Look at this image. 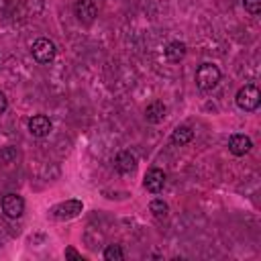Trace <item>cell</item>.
Here are the masks:
<instances>
[{
	"label": "cell",
	"instance_id": "6da1fadb",
	"mask_svg": "<svg viewBox=\"0 0 261 261\" xmlns=\"http://www.w3.org/2000/svg\"><path fill=\"white\" fill-rule=\"evenodd\" d=\"M220 82V69L218 65L214 63H202L198 69H196V86L204 92L216 88Z\"/></svg>",
	"mask_w": 261,
	"mask_h": 261
},
{
	"label": "cell",
	"instance_id": "7a4b0ae2",
	"mask_svg": "<svg viewBox=\"0 0 261 261\" xmlns=\"http://www.w3.org/2000/svg\"><path fill=\"white\" fill-rule=\"evenodd\" d=\"M31 53H33V57H35L37 63L47 65V63H51V61L55 59V55H57V47H55V43H53L51 39H47V37H39V39L31 45Z\"/></svg>",
	"mask_w": 261,
	"mask_h": 261
},
{
	"label": "cell",
	"instance_id": "3957f363",
	"mask_svg": "<svg viewBox=\"0 0 261 261\" xmlns=\"http://www.w3.org/2000/svg\"><path fill=\"white\" fill-rule=\"evenodd\" d=\"M234 100H237V106H239L241 110L251 112V110H257V108H259V104H261V94H259L257 86L247 84V86L239 88Z\"/></svg>",
	"mask_w": 261,
	"mask_h": 261
},
{
	"label": "cell",
	"instance_id": "277c9868",
	"mask_svg": "<svg viewBox=\"0 0 261 261\" xmlns=\"http://www.w3.org/2000/svg\"><path fill=\"white\" fill-rule=\"evenodd\" d=\"M82 208H84L82 200H75V198L73 200H65V202H59V204H55L51 208V216L55 220H69V218H75L82 212Z\"/></svg>",
	"mask_w": 261,
	"mask_h": 261
},
{
	"label": "cell",
	"instance_id": "5b68a950",
	"mask_svg": "<svg viewBox=\"0 0 261 261\" xmlns=\"http://www.w3.org/2000/svg\"><path fill=\"white\" fill-rule=\"evenodd\" d=\"M73 14L82 24H92L98 16V8L94 0H77L73 4Z\"/></svg>",
	"mask_w": 261,
	"mask_h": 261
},
{
	"label": "cell",
	"instance_id": "8992f818",
	"mask_svg": "<svg viewBox=\"0 0 261 261\" xmlns=\"http://www.w3.org/2000/svg\"><path fill=\"white\" fill-rule=\"evenodd\" d=\"M2 212L8 218H20L24 212V200L18 194H6L2 198Z\"/></svg>",
	"mask_w": 261,
	"mask_h": 261
},
{
	"label": "cell",
	"instance_id": "52a82bcc",
	"mask_svg": "<svg viewBox=\"0 0 261 261\" xmlns=\"http://www.w3.org/2000/svg\"><path fill=\"white\" fill-rule=\"evenodd\" d=\"M143 186H145L147 192L159 194V192L163 190V186H165V173H163L159 167L149 169V171L145 173V177H143Z\"/></svg>",
	"mask_w": 261,
	"mask_h": 261
},
{
	"label": "cell",
	"instance_id": "ba28073f",
	"mask_svg": "<svg viewBox=\"0 0 261 261\" xmlns=\"http://www.w3.org/2000/svg\"><path fill=\"white\" fill-rule=\"evenodd\" d=\"M51 128H53V124H51L49 116H45V114H35L29 118V133L33 137H39V139L47 137L51 133Z\"/></svg>",
	"mask_w": 261,
	"mask_h": 261
},
{
	"label": "cell",
	"instance_id": "9c48e42d",
	"mask_svg": "<svg viewBox=\"0 0 261 261\" xmlns=\"http://www.w3.org/2000/svg\"><path fill=\"white\" fill-rule=\"evenodd\" d=\"M114 167H116V171L118 173H133L135 169H137V157H135V153H130V151H120V153H116V157H114Z\"/></svg>",
	"mask_w": 261,
	"mask_h": 261
},
{
	"label": "cell",
	"instance_id": "30bf717a",
	"mask_svg": "<svg viewBox=\"0 0 261 261\" xmlns=\"http://www.w3.org/2000/svg\"><path fill=\"white\" fill-rule=\"evenodd\" d=\"M165 116H167V106L161 100H153L151 104H147V108H145V120L147 122L159 124L165 120Z\"/></svg>",
	"mask_w": 261,
	"mask_h": 261
},
{
	"label": "cell",
	"instance_id": "8fae6325",
	"mask_svg": "<svg viewBox=\"0 0 261 261\" xmlns=\"http://www.w3.org/2000/svg\"><path fill=\"white\" fill-rule=\"evenodd\" d=\"M251 147H253V141H251L247 135L237 133V135H232V137L228 139V151H230L232 155H237V157H241V155L249 153V151H251Z\"/></svg>",
	"mask_w": 261,
	"mask_h": 261
},
{
	"label": "cell",
	"instance_id": "7c38bea8",
	"mask_svg": "<svg viewBox=\"0 0 261 261\" xmlns=\"http://www.w3.org/2000/svg\"><path fill=\"white\" fill-rule=\"evenodd\" d=\"M186 51H188V47H186L184 41H171V43H167V47L163 49L165 59H167L169 63H179V61L186 57Z\"/></svg>",
	"mask_w": 261,
	"mask_h": 261
},
{
	"label": "cell",
	"instance_id": "4fadbf2b",
	"mask_svg": "<svg viewBox=\"0 0 261 261\" xmlns=\"http://www.w3.org/2000/svg\"><path fill=\"white\" fill-rule=\"evenodd\" d=\"M194 139V128L188 126V124H181V126H175L173 133H171V143L173 145H188L190 141Z\"/></svg>",
	"mask_w": 261,
	"mask_h": 261
},
{
	"label": "cell",
	"instance_id": "5bb4252c",
	"mask_svg": "<svg viewBox=\"0 0 261 261\" xmlns=\"http://www.w3.org/2000/svg\"><path fill=\"white\" fill-rule=\"evenodd\" d=\"M104 259L106 261H122L124 259V251L120 245H108L104 249Z\"/></svg>",
	"mask_w": 261,
	"mask_h": 261
},
{
	"label": "cell",
	"instance_id": "9a60e30c",
	"mask_svg": "<svg viewBox=\"0 0 261 261\" xmlns=\"http://www.w3.org/2000/svg\"><path fill=\"white\" fill-rule=\"evenodd\" d=\"M149 210L153 212V216H157V218H163V216H167V212H169V206H167L163 200L155 198V200H151V204H149Z\"/></svg>",
	"mask_w": 261,
	"mask_h": 261
},
{
	"label": "cell",
	"instance_id": "2e32d148",
	"mask_svg": "<svg viewBox=\"0 0 261 261\" xmlns=\"http://www.w3.org/2000/svg\"><path fill=\"white\" fill-rule=\"evenodd\" d=\"M243 6L251 16H259L261 12V0H243Z\"/></svg>",
	"mask_w": 261,
	"mask_h": 261
},
{
	"label": "cell",
	"instance_id": "e0dca14e",
	"mask_svg": "<svg viewBox=\"0 0 261 261\" xmlns=\"http://www.w3.org/2000/svg\"><path fill=\"white\" fill-rule=\"evenodd\" d=\"M65 257H67V259H77V261H84V257H82V255H80V253H77L73 247H67V249H65Z\"/></svg>",
	"mask_w": 261,
	"mask_h": 261
},
{
	"label": "cell",
	"instance_id": "ac0fdd59",
	"mask_svg": "<svg viewBox=\"0 0 261 261\" xmlns=\"http://www.w3.org/2000/svg\"><path fill=\"white\" fill-rule=\"evenodd\" d=\"M6 108H8V100H6V96L0 92V114H4Z\"/></svg>",
	"mask_w": 261,
	"mask_h": 261
}]
</instances>
